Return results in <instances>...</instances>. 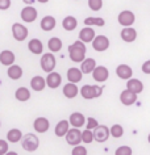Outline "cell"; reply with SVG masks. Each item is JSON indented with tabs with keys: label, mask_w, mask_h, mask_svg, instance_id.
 <instances>
[{
	"label": "cell",
	"mask_w": 150,
	"mask_h": 155,
	"mask_svg": "<svg viewBox=\"0 0 150 155\" xmlns=\"http://www.w3.org/2000/svg\"><path fill=\"white\" fill-rule=\"evenodd\" d=\"M86 53H87V48L86 44L82 42L80 40L72 42V44L68 46V57L72 62L75 63H80L86 59Z\"/></svg>",
	"instance_id": "cell-1"
},
{
	"label": "cell",
	"mask_w": 150,
	"mask_h": 155,
	"mask_svg": "<svg viewBox=\"0 0 150 155\" xmlns=\"http://www.w3.org/2000/svg\"><path fill=\"white\" fill-rule=\"evenodd\" d=\"M38 146H40V139H38V137L36 134L28 133L21 138V147L25 151H28V153L36 151L38 149Z\"/></svg>",
	"instance_id": "cell-2"
},
{
	"label": "cell",
	"mask_w": 150,
	"mask_h": 155,
	"mask_svg": "<svg viewBox=\"0 0 150 155\" xmlns=\"http://www.w3.org/2000/svg\"><path fill=\"white\" fill-rule=\"evenodd\" d=\"M79 94L83 99H86V100L98 99L103 94V88L99 87V86H90V84H86V86H83L79 90Z\"/></svg>",
	"instance_id": "cell-3"
},
{
	"label": "cell",
	"mask_w": 150,
	"mask_h": 155,
	"mask_svg": "<svg viewBox=\"0 0 150 155\" xmlns=\"http://www.w3.org/2000/svg\"><path fill=\"white\" fill-rule=\"evenodd\" d=\"M40 66L42 68V71L45 72H52L54 71L55 66H57V59L54 57V53H45L41 55V59H40Z\"/></svg>",
	"instance_id": "cell-4"
},
{
	"label": "cell",
	"mask_w": 150,
	"mask_h": 155,
	"mask_svg": "<svg viewBox=\"0 0 150 155\" xmlns=\"http://www.w3.org/2000/svg\"><path fill=\"white\" fill-rule=\"evenodd\" d=\"M91 44H92V49L95 51L103 53L109 48V38L107 36H103V34H99V36H95Z\"/></svg>",
	"instance_id": "cell-5"
},
{
	"label": "cell",
	"mask_w": 150,
	"mask_h": 155,
	"mask_svg": "<svg viewBox=\"0 0 150 155\" xmlns=\"http://www.w3.org/2000/svg\"><path fill=\"white\" fill-rule=\"evenodd\" d=\"M28 28L24 25V24H20V22H15L12 25V36L16 41H25L26 38H28Z\"/></svg>",
	"instance_id": "cell-6"
},
{
	"label": "cell",
	"mask_w": 150,
	"mask_h": 155,
	"mask_svg": "<svg viewBox=\"0 0 150 155\" xmlns=\"http://www.w3.org/2000/svg\"><path fill=\"white\" fill-rule=\"evenodd\" d=\"M117 21H118V24H120L121 26H124V28L125 26H132L134 24V21H136V16H134V13L132 12V11L124 9L118 13Z\"/></svg>",
	"instance_id": "cell-7"
},
{
	"label": "cell",
	"mask_w": 150,
	"mask_h": 155,
	"mask_svg": "<svg viewBox=\"0 0 150 155\" xmlns=\"http://www.w3.org/2000/svg\"><path fill=\"white\" fill-rule=\"evenodd\" d=\"M20 17H21V20L24 22H28V24H30V22L36 21V18L38 17V12H37V9L34 8V7L26 5V7H24V8L21 9Z\"/></svg>",
	"instance_id": "cell-8"
},
{
	"label": "cell",
	"mask_w": 150,
	"mask_h": 155,
	"mask_svg": "<svg viewBox=\"0 0 150 155\" xmlns=\"http://www.w3.org/2000/svg\"><path fill=\"white\" fill-rule=\"evenodd\" d=\"M94 141L96 142H99V143H103V142H105L107 139L109 138V129H108V126H105V125H98L94 129Z\"/></svg>",
	"instance_id": "cell-9"
},
{
	"label": "cell",
	"mask_w": 150,
	"mask_h": 155,
	"mask_svg": "<svg viewBox=\"0 0 150 155\" xmlns=\"http://www.w3.org/2000/svg\"><path fill=\"white\" fill-rule=\"evenodd\" d=\"M91 74H92L94 80L98 82V83H104L105 80H108V78H109V71L105 66H96Z\"/></svg>",
	"instance_id": "cell-10"
},
{
	"label": "cell",
	"mask_w": 150,
	"mask_h": 155,
	"mask_svg": "<svg viewBox=\"0 0 150 155\" xmlns=\"http://www.w3.org/2000/svg\"><path fill=\"white\" fill-rule=\"evenodd\" d=\"M65 137H66V142L68 145L76 146L82 142V131L79 130V127H72V129H68Z\"/></svg>",
	"instance_id": "cell-11"
},
{
	"label": "cell",
	"mask_w": 150,
	"mask_h": 155,
	"mask_svg": "<svg viewBox=\"0 0 150 155\" xmlns=\"http://www.w3.org/2000/svg\"><path fill=\"white\" fill-rule=\"evenodd\" d=\"M46 86H48L50 90H57L61 83H62V76H61L59 72L57 71H52L48 74V76H46Z\"/></svg>",
	"instance_id": "cell-12"
},
{
	"label": "cell",
	"mask_w": 150,
	"mask_h": 155,
	"mask_svg": "<svg viewBox=\"0 0 150 155\" xmlns=\"http://www.w3.org/2000/svg\"><path fill=\"white\" fill-rule=\"evenodd\" d=\"M120 37L121 40L124 42H128V44H130V42H134L137 38V30L132 28V26H125V28L121 29L120 32Z\"/></svg>",
	"instance_id": "cell-13"
},
{
	"label": "cell",
	"mask_w": 150,
	"mask_h": 155,
	"mask_svg": "<svg viewBox=\"0 0 150 155\" xmlns=\"http://www.w3.org/2000/svg\"><path fill=\"white\" fill-rule=\"evenodd\" d=\"M120 101L122 105H125V107L133 105V104L137 101V94H134V92L129 91V90H124L120 94Z\"/></svg>",
	"instance_id": "cell-14"
},
{
	"label": "cell",
	"mask_w": 150,
	"mask_h": 155,
	"mask_svg": "<svg viewBox=\"0 0 150 155\" xmlns=\"http://www.w3.org/2000/svg\"><path fill=\"white\" fill-rule=\"evenodd\" d=\"M33 129L37 133H46L50 129V122L46 117H37L33 122Z\"/></svg>",
	"instance_id": "cell-15"
},
{
	"label": "cell",
	"mask_w": 150,
	"mask_h": 155,
	"mask_svg": "<svg viewBox=\"0 0 150 155\" xmlns=\"http://www.w3.org/2000/svg\"><path fill=\"white\" fill-rule=\"evenodd\" d=\"M15 61H16V55H15L13 51H11V50H3V51H0V63L3 66L9 67V66H12L15 63Z\"/></svg>",
	"instance_id": "cell-16"
},
{
	"label": "cell",
	"mask_w": 150,
	"mask_h": 155,
	"mask_svg": "<svg viewBox=\"0 0 150 155\" xmlns=\"http://www.w3.org/2000/svg\"><path fill=\"white\" fill-rule=\"evenodd\" d=\"M116 75L122 80H128L133 75V70L128 64H118L116 67Z\"/></svg>",
	"instance_id": "cell-17"
},
{
	"label": "cell",
	"mask_w": 150,
	"mask_h": 155,
	"mask_svg": "<svg viewBox=\"0 0 150 155\" xmlns=\"http://www.w3.org/2000/svg\"><path fill=\"white\" fill-rule=\"evenodd\" d=\"M95 36H96V33H95L94 28H91V26H86V28H83L79 32V40L82 42H84V44H90V42H92Z\"/></svg>",
	"instance_id": "cell-18"
},
{
	"label": "cell",
	"mask_w": 150,
	"mask_h": 155,
	"mask_svg": "<svg viewBox=\"0 0 150 155\" xmlns=\"http://www.w3.org/2000/svg\"><path fill=\"white\" fill-rule=\"evenodd\" d=\"M28 49L34 55H40V54H42V51H44V44H42L41 40H38V38H32V40L28 42Z\"/></svg>",
	"instance_id": "cell-19"
},
{
	"label": "cell",
	"mask_w": 150,
	"mask_h": 155,
	"mask_svg": "<svg viewBox=\"0 0 150 155\" xmlns=\"http://www.w3.org/2000/svg\"><path fill=\"white\" fill-rule=\"evenodd\" d=\"M68 122L74 127H82L84 124H86V117H84V114L80 113V112H74V113L70 114Z\"/></svg>",
	"instance_id": "cell-20"
},
{
	"label": "cell",
	"mask_w": 150,
	"mask_h": 155,
	"mask_svg": "<svg viewBox=\"0 0 150 155\" xmlns=\"http://www.w3.org/2000/svg\"><path fill=\"white\" fill-rule=\"evenodd\" d=\"M62 92H63V96H65V97H67V99H74V97H76V96H78V94H79V88L76 87L75 83H70V82H68L67 84H65V86H63Z\"/></svg>",
	"instance_id": "cell-21"
},
{
	"label": "cell",
	"mask_w": 150,
	"mask_h": 155,
	"mask_svg": "<svg viewBox=\"0 0 150 155\" xmlns=\"http://www.w3.org/2000/svg\"><path fill=\"white\" fill-rule=\"evenodd\" d=\"M126 90L134 92V94H141L142 91H144V84L140 79H128L126 80Z\"/></svg>",
	"instance_id": "cell-22"
},
{
	"label": "cell",
	"mask_w": 150,
	"mask_h": 155,
	"mask_svg": "<svg viewBox=\"0 0 150 155\" xmlns=\"http://www.w3.org/2000/svg\"><path fill=\"white\" fill-rule=\"evenodd\" d=\"M46 87V80L45 78H42L40 75H36L32 78V80H30V88H32L33 91H37V92H41L44 91Z\"/></svg>",
	"instance_id": "cell-23"
},
{
	"label": "cell",
	"mask_w": 150,
	"mask_h": 155,
	"mask_svg": "<svg viewBox=\"0 0 150 155\" xmlns=\"http://www.w3.org/2000/svg\"><path fill=\"white\" fill-rule=\"evenodd\" d=\"M83 78V72L78 67H71L67 70V80L70 83H79Z\"/></svg>",
	"instance_id": "cell-24"
},
{
	"label": "cell",
	"mask_w": 150,
	"mask_h": 155,
	"mask_svg": "<svg viewBox=\"0 0 150 155\" xmlns=\"http://www.w3.org/2000/svg\"><path fill=\"white\" fill-rule=\"evenodd\" d=\"M55 25H57V20H55V17H53V16H45L40 22V26L44 32L53 30L55 28Z\"/></svg>",
	"instance_id": "cell-25"
},
{
	"label": "cell",
	"mask_w": 150,
	"mask_h": 155,
	"mask_svg": "<svg viewBox=\"0 0 150 155\" xmlns=\"http://www.w3.org/2000/svg\"><path fill=\"white\" fill-rule=\"evenodd\" d=\"M70 129V122L67 120H61V121L55 125V129H54V133L57 137H65L66 133Z\"/></svg>",
	"instance_id": "cell-26"
},
{
	"label": "cell",
	"mask_w": 150,
	"mask_h": 155,
	"mask_svg": "<svg viewBox=\"0 0 150 155\" xmlns=\"http://www.w3.org/2000/svg\"><path fill=\"white\" fill-rule=\"evenodd\" d=\"M96 67V61L94 58H86L83 62H80V71L83 74H91Z\"/></svg>",
	"instance_id": "cell-27"
},
{
	"label": "cell",
	"mask_w": 150,
	"mask_h": 155,
	"mask_svg": "<svg viewBox=\"0 0 150 155\" xmlns=\"http://www.w3.org/2000/svg\"><path fill=\"white\" fill-rule=\"evenodd\" d=\"M76 26H78V20H76V17H74V16H66L62 20V28L65 30H67V32L75 30Z\"/></svg>",
	"instance_id": "cell-28"
},
{
	"label": "cell",
	"mask_w": 150,
	"mask_h": 155,
	"mask_svg": "<svg viewBox=\"0 0 150 155\" xmlns=\"http://www.w3.org/2000/svg\"><path fill=\"white\" fill-rule=\"evenodd\" d=\"M7 75H8V78L12 80H18V79H21V76H22V68L20 66L13 63L12 66H9L8 70H7Z\"/></svg>",
	"instance_id": "cell-29"
},
{
	"label": "cell",
	"mask_w": 150,
	"mask_h": 155,
	"mask_svg": "<svg viewBox=\"0 0 150 155\" xmlns=\"http://www.w3.org/2000/svg\"><path fill=\"white\" fill-rule=\"evenodd\" d=\"M15 97H16L17 101H21V103L28 101L30 99V91L26 87H20L15 92Z\"/></svg>",
	"instance_id": "cell-30"
},
{
	"label": "cell",
	"mask_w": 150,
	"mask_h": 155,
	"mask_svg": "<svg viewBox=\"0 0 150 155\" xmlns=\"http://www.w3.org/2000/svg\"><path fill=\"white\" fill-rule=\"evenodd\" d=\"M62 46H63L62 40L58 38V37H52L48 41V48H49V50L52 53H58V51H61Z\"/></svg>",
	"instance_id": "cell-31"
},
{
	"label": "cell",
	"mask_w": 150,
	"mask_h": 155,
	"mask_svg": "<svg viewBox=\"0 0 150 155\" xmlns=\"http://www.w3.org/2000/svg\"><path fill=\"white\" fill-rule=\"evenodd\" d=\"M22 138V133L20 129H11L8 133H7V141L11 143H17L20 142Z\"/></svg>",
	"instance_id": "cell-32"
},
{
	"label": "cell",
	"mask_w": 150,
	"mask_h": 155,
	"mask_svg": "<svg viewBox=\"0 0 150 155\" xmlns=\"http://www.w3.org/2000/svg\"><path fill=\"white\" fill-rule=\"evenodd\" d=\"M105 21L102 17H87L84 18V25L86 26H104Z\"/></svg>",
	"instance_id": "cell-33"
},
{
	"label": "cell",
	"mask_w": 150,
	"mask_h": 155,
	"mask_svg": "<svg viewBox=\"0 0 150 155\" xmlns=\"http://www.w3.org/2000/svg\"><path fill=\"white\" fill-rule=\"evenodd\" d=\"M109 134L112 135L113 138H120V137H122V134H124V127L121 125H118V124H115V125L111 126Z\"/></svg>",
	"instance_id": "cell-34"
},
{
	"label": "cell",
	"mask_w": 150,
	"mask_h": 155,
	"mask_svg": "<svg viewBox=\"0 0 150 155\" xmlns=\"http://www.w3.org/2000/svg\"><path fill=\"white\" fill-rule=\"evenodd\" d=\"M94 141V133H92V130L90 129H86L84 131H82V142L83 143H92Z\"/></svg>",
	"instance_id": "cell-35"
},
{
	"label": "cell",
	"mask_w": 150,
	"mask_h": 155,
	"mask_svg": "<svg viewBox=\"0 0 150 155\" xmlns=\"http://www.w3.org/2000/svg\"><path fill=\"white\" fill-rule=\"evenodd\" d=\"M88 7L91 11H100L103 8V0H88Z\"/></svg>",
	"instance_id": "cell-36"
},
{
	"label": "cell",
	"mask_w": 150,
	"mask_h": 155,
	"mask_svg": "<svg viewBox=\"0 0 150 155\" xmlns=\"http://www.w3.org/2000/svg\"><path fill=\"white\" fill-rule=\"evenodd\" d=\"M132 149H130L129 146H120L117 147L116 151H115V155H132Z\"/></svg>",
	"instance_id": "cell-37"
},
{
	"label": "cell",
	"mask_w": 150,
	"mask_h": 155,
	"mask_svg": "<svg viewBox=\"0 0 150 155\" xmlns=\"http://www.w3.org/2000/svg\"><path fill=\"white\" fill-rule=\"evenodd\" d=\"M71 155H87V149L82 145H76V146H74V149H72Z\"/></svg>",
	"instance_id": "cell-38"
},
{
	"label": "cell",
	"mask_w": 150,
	"mask_h": 155,
	"mask_svg": "<svg viewBox=\"0 0 150 155\" xmlns=\"http://www.w3.org/2000/svg\"><path fill=\"white\" fill-rule=\"evenodd\" d=\"M86 125H87V129L94 130L95 127L99 125V122H98V120L94 117H88V118H86Z\"/></svg>",
	"instance_id": "cell-39"
},
{
	"label": "cell",
	"mask_w": 150,
	"mask_h": 155,
	"mask_svg": "<svg viewBox=\"0 0 150 155\" xmlns=\"http://www.w3.org/2000/svg\"><path fill=\"white\" fill-rule=\"evenodd\" d=\"M8 150H9L8 142H7L5 139H0V155H4Z\"/></svg>",
	"instance_id": "cell-40"
},
{
	"label": "cell",
	"mask_w": 150,
	"mask_h": 155,
	"mask_svg": "<svg viewBox=\"0 0 150 155\" xmlns=\"http://www.w3.org/2000/svg\"><path fill=\"white\" fill-rule=\"evenodd\" d=\"M11 0H0V11H7L11 8Z\"/></svg>",
	"instance_id": "cell-41"
},
{
	"label": "cell",
	"mask_w": 150,
	"mask_h": 155,
	"mask_svg": "<svg viewBox=\"0 0 150 155\" xmlns=\"http://www.w3.org/2000/svg\"><path fill=\"white\" fill-rule=\"evenodd\" d=\"M141 71L146 74V75H150V59L144 62V64L141 66Z\"/></svg>",
	"instance_id": "cell-42"
},
{
	"label": "cell",
	"mask_w": 150,
	"mask_h": 155,
	"mask_svg": "<svg viewBox=\"0 0 150 155\" xmlns=\"http://www.w3.org/2000/svg\"><path fill=\"white\" fill-rule=\"evenodd\" d=\"M34 2H36V0H22V3H24L25 5H32Z\"/></svg>",
	"instance_id": "cell-43"
},
{
	"label": "cell",
	"mask_w": 150,
	"mask_h": 155,
	"mask_svg": "<svg viewBox=\"0 0 150 155\" xmlns=\"http://www.w3.org/2000/svg\"><path fill=\"white\" fill-rule=\"evenodd\" d=\"M4 155H18V154L16 153V151H9V150H8V151H7V153H5Z\"/></svg>",
	"instance_id": "cell-44"
},
{
	"label": "cell",
	"mask_w": 150,
	"mask_h": 155,
	"mask_svg": "<svg viewBox=\"0 0 150 155\" xmlns=\"http://www.w3.org/2000/svg\"><path fill=\"white\" fill-rule=\"evenodd\" d=\"M36 2L41 3V4H46V3H49V0H36Z\"/></svg>",
	"instance_id": "cell-45"
},
{
	"label": "cell",
	"mask_w": 150,
	"mask_h": 155,
	"mask_svg": "<svg viewBox=\"0 0 150 155\" xmlns=\"http://www.w3.org/2000/svg\"><path fill=\"white\" fill-rule=\"evenodd\" d=\"M148 141H149V143H150V134L148 135Z\"/></svg>",
	"instance_id": "cell-46"
},
{
	"label": "cell",
	"mask_w": 150,
	"mask_h": 155,
	"mask_svg": "<svg viewBox=\"0 0 150 155\" xmlns=\"http://www.w3.org/2000/svg\"><path fill=\"white\" fill-rule=\"evenodd\" d=\"M0 126H2V122H0Z\"/></svg>",
	"instance_id": "cell-47"
}]
</instances>
